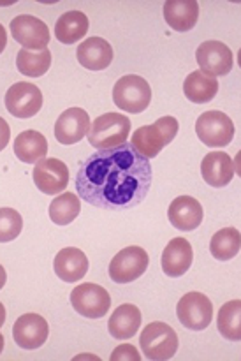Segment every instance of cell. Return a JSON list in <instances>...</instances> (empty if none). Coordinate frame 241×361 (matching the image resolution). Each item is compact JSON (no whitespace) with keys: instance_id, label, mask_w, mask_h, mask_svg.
I'll return each mask as SVG.
<instances>
[{"instance_id":"obj_1","label":"cell","mask_w":241,"mask_h":361,"mask_svg":"<svg viewBox=\"0 0 241 361\" xmlns=\"http://www.w3.org/2000/svg\"><path fill=\"white\" fill-rule=\"evenodd\" d=\"M150 187V161L130 143L97 150L76 175L78 196L102 210H130L144 201Z\"/></svg>"},{"instance_id":"obj_2","label":"cell","mask_w":241,"mask_h":361,"mask_svg":"<svg viewBox=\"0 0 241 361\" xmlns=\"http://www.w3.org/2000/svg\"><path fill=\"white\" fill-rule=\"evenodd\" d=\"M180 123L175 116H162L152 126L140 127L130 137V145L140 152L143 157L154 159L162 152L166 145L176 137Z\"/></svg>"},{"instance_id":"obj_3","label":"cell","mask_w":241,"mask_h":361,"mask_svg":"<svg viewBox=\"0 0 241 361\" xmlns=\"http://www.w3.org/2000/svg\"><path fill=\"white\" fill-rule=\"evenodd\" d=\"M130 133V120L122 113H106L90 123L88 141L97 150H109L127 143Z\"/></svg>"},{"instance_id":"obj_4","label":"cell","mask_w":241,"mask_h":361,"mask_svg":"<svg viewBox=\"0 0 241 361\" xmlns=\"http://www.w3.org/2000/svg\"><path fill=\"white\" fill-rule=\"evenodd\" d=\"M113 101L116 108L127 113H141L150 106L152 88L144 78L127 74L113 87Z\"/></svg>"},{"instance_id":"obj_5","label":"cell","mask_w":241,"mask_h":361,"mask_svg":"<svg viewBox=\"0 0 241 361\" xmlns=\"http://www.w3.org/2000/svg\"><path fill=\"white\" fill-rule=\"evenodd\" d=\"M140 344L148 360L166 361L171 360L178 351V335L169 324L155 321L141 331Z\"/></svg>"},{"instance_id":"obj_6","label":"cell","mask_w":241,"mask_h":361,"mask_svg":"<svg viewBox=\"0 0 241 361\" xmlns=\"http://www.w3.org/2000/svg\"><path fill=\"white\" fill-rule=\"evenodd\" d=\"M70 303L80 316L88 317V319H101L111 307V296L102 286L85 282L73 289Z\"/></svg>"},{"instance_id":"obj_7","label":"cell","mask_w":241,"mask_h":361,"mask_svg":"<svg viewBox=\"0 0 241 361\" xmlns=\"http://www.w3.org/2000/svg\"><path fill=\"white\" fill-rule=\"evenodd\" d=\"M176 316L180 323L189 330H206L214 319V305H211V300L203 293H187L176 305Z\"/></svg>"},{"instance_id":"obj_8","label":"cell","mask_w":241,"mask_h":361,"mask_svg":"<svg viewBox=\"0 0 241 361\" xmlns=\"http://www.w3.org/2000/svg\"><path fill=\"white\" fill-rule=\"evenodd\" d=\"M148 264H150V257L147 250L137 245L127 247L120 250L109 263V277L116 284H129V282L137 281L147 271Z\"/></svg>"},{"instance_id":"obj_9","label":"cell","mask_w":241,"mask_h":361,"mask_svg":"<svg viewBox=\"0 0 241 361\" xmlns=\"http://www.w3.org/2000/svg\"><path fill=\"white\" fill-rule=\"evenodd\" d=\"M197 137L206 147L221 148L231 143L235 137V123L222 111H204L196 122Z\"/></svg>"},{"instance_id":"obj_10","label":"cell","mask_w":241,"mask_h":361,"mask_svg":"<svg viewBox=\"0 0 241 361\" xmlns=\"http://www.w3.org/2000/svg\"><path fill=\"white\" fill-rule=\"evenodd\" d=\"M6 108L16 118H32L42 108V94L34 83L20 81L6 92Z\"/></svg>"},{"instance_id":"obj_11","label":"cell","mask_w":241,"mask_h":361,"mask_svg":"<svg viewBox=\"0 0 241 361\" xmlns=\"http://www.w3.org/2000/svg\"><path fill=\"white\" fill-rule=\"evenodd\" d=\"M11 34H13L14 41L20 42L28 51L32 49L42 51L49 42V30L44 21L30 16V14H20L14 18L11 21Z\"/></svg>"},{"instance_id":"obj_12","label":"cell","mask_w":241,"mask_h":361,"mask_svg":"<svg viewBox=\"0 0 241 361\" xmlns=\"http://www.w3.org/2000/svg\"><path fill=\"white\" fill-rule=\"evenodd\" d=\"M32 178L42 194L56 196L63 192L69 183V168L60 159H42L35 162Z\"/></svg>"},{"instance_id":"obj_13","label":"cell","mask_w":241,"mask_h":361,"mask_svg":"<svg viewBox=\"0 0 241 361\" xmlns=\"http://www.w3.org/2000/svg\"><path fill=\"white\" fill-rule=\"evenodd\" d=\"M201 71L211 78L225 76L233 69V51L221 41H204L196 51Z\"/></svg>"},{"instance_id":"obj_14","label":"cell","mask_w":241,"mask_h":361,"mask_svg":"<svg viewBox=\"0 0 241 361\" xmlns=\"http://www.w3.org/2000/svg\"><path fill=\"white\" fill-rule=\"evenodd\" d=\"M48 323L39 314H23L13 326V338L21 349H39L48 341Z\"/></svg>"},{"instance_id":"obj_15","label":"cell","mask_w":241,"mask_h":361,"mask_svg":"<svg viewBox=\"0 0 241 361\" xmlns=\"http://www.w3.org/2000/svg\"><path fill=\"white\" fill-rule=\"evenodd\" d=\"M90 130V116L81 108H69L55 123V137L60 145L80 143Z\"/></svg>"},{"instance_id":"obj_16","label":"cell","mask_w":241,"mask_h":361,"mask_svg":"<svg viewBox=\"0 0 241 361\" xmlns=\"http://www.w3.org/2000/svg\"><path fill=\"white\" fill-rule=\"evenodd\" d=\"M194 261L192 245L187 238H173L162 252V271L168 277H182L189 271Z\"/></svg>"},{"instance_id":"obj_17","label":"cell","mask_w":241,"mask_h":361,"mask_svg":"<svg viewBox=\"0 0 241 361\" xmlns=\"http://www.w3.org/2000/svg\"><path fill=\"white\" fill-rule=\"evenodd\" d=\"M169 222L180 231H194L203 222V207L192 196H178L168 210Z\"/></svg>"},{"instance_id":"obj_18","label":"cell","mask_w":241,"mask_h":361,"mask_svg":"<svg viewBox=\"0 0 241 361\" xmlns=\"http://www.w3.org/2000/svg\"><path fill=\"white\" fill-rule=\"evenodd\" d=\"M53 270L60 281L78 282L87 275L88 257L85 256L83 250L76 249V247H66L55 256Z\"/></svg>"},{"instance_id":"obj_19","label":"cell","mask_w":241,"mask_h":361,"mask_svg":"<svg viewBox=\"0 0 241 361\" xmlns=\"http://www.w3.org/2000/svg\"><path fill=\"white\" fill-rule=\"evenodd\" d=\"M78 62L90 71L108 69L113 62V48L106 39L88 37L78 46Z\"/></svg>"},{"instance_id":"obj_20","label":"cell","mask_w":241,"mask_h":361,"mask_svg":"<svg viewBox=\"0 0 241 361\" xmlns=\"http://www.w3.org/2000/svg\"><path fill=\"white\" fill-rule=\"evenodd\" d=\"M235 173V162L225 152H211L201 162V175L211 187L229 185Z\"/></svg>"},{"instance_id":"obj_21","label":"cell","mask_w":241,"mask_h":361,"mask_svg":"<svg viewBox=\"0 0 241 361\" xmlns=\"http://www.w3.org/2000/svg\"><path fill=\"white\" fill-rule=\"evenodd\" d=\"M166 23L176 32H189L196 27L199 6L196 0H168L164 2Z\"/></svg>"},{"instance_id":"obj_22","label":"cell","mask_w":241,"mask_h":361,"mask_svg":"<svg viewBox=\"0 0 241 361\" xmlns=\"http://www.w3.org/2000/svg\"><path fill=\"white\" fill-rule=\"evenodd\" d=\"M141 321H143L141 310L132 303H123L118 309H115L113 316L109 317L108 330L113 338L127 341L137 334V330L141 328Z\"/></svg>"},{"instance_id":"obj_23","label":"cell","mask_w":241,"mask_h":361,"mask_svg":"<svg viewBox=\"0 0 241 361\" xmlns=\"http://www.w3.org/2000/svg\"><path fill=\"white\" fill-rule=\"evenodd\" d=\"M46 154H48V141L37 130H23L14 140V155L25 164H35L46 159Z\"/></svg>"},{"instance_id":"obj_24","label":"cell","mask_w":241,"mask_h":361,"mask_svg":"<svg viewBox=\"0 0 241 361\" xmlns=\"http://www.w3.org/2000/svg\"><path fill=\"white\" fill-rule=\"evenodd\" d=\"M87 32L88 18L81 11H69L56 20L55 35L56 41H60L62 44H74V42L81 41L87 35Z\"/></svg>"},{"instance_id":"obj_25","label":"cell","mask_w":241,"mask_h":361,"mask_svg":"<svg viewBox=\"0 0 241 361\" xmlns=\"http://www.w3.org/2000/svg\"><path fill=\"white\" fill-rule=\"evenodd\" d=\"M183 92L190 102L204 104V102H210L211 99H215L218 92V81L217 78L204 74L203 71H194L187 76L185 83H183Z\"/></svg>"},{"instance_id":"obj_26","label":"cell","mask_w":241,"mask_h":361,"mask_svg":"<svg viewBox=\"0 0 241 361\" xmlns=\"http://www.w3.org/2000/svg\"><path fill=\"white\" fill-rule=\"evenodd\" d=\"M241 247V235L236 228H224L214 235L210 242L211 256L218 261H229L236 257Z\"/></svg>"},{"instance_id":"obj_27","label":"cell","mask_w":241,"mask_h":361,"mask_svg":"<svg viewBox=\"0 0 241 361\" xmlns=\"http://www.w3.org/2000/svg\"><path fill=\"white\" fill-rule=\"evenodd\" d=\"M51 66V53L49 49L42 51H28V49H20L16 55V67L21 74L28 78H39L48 73Z\"/></svg>"},{"instance_id":"obj_28","label":"cell","mask_w":241,"mask_h":361,"mask_svg":"<svg viewBox=\"0 0 241 361\" xmlns=\"http://www.w3.org/2000/svg\"><path fill=\"white\" fill-rule=\"evenodd\" d=\"M80 196L73 192H63L56 196L49 204V219L56 226H67L80 215Z\"/></svg>"},{"instance_id":"obj_29","label":"cell","mask_w":241,"mask_h":361,"mask_svg":"<svg viewBox=\"0 0 241 361\" xmlns=\"http://www.w3.org/2000/svg\"><path fill=\"white\" fill-rule=\"evenodd\" d=\"M218 331L228 341H241V302L233 300L228 302L218 312Z\"/></svg>"},{"instance_id":"obj_30","label":"cell","mask_w":241,"mask_h":361,"mask_svg":"<svg viewBox=\"0 0 241 361\" xmlns=\"http://www.w3.org/2000/svg\"><path fill=\"white\" fill-rule=\"evenodd\" d=\"M23 229V219L14 208H0V243L13 242Z\"/></svg>"},{"instance_id":"obj_31","label":"cell","mask_w":241,"mask_h":361,"mask_svg":"<svg viewBox=\"0 0 241 361\" xmlns=\"http://www.w3.org/2000/svg\"><path fill=\"white\" fill-rule=\"evenodd\" d=\"M113 360H115V361H123V360L137 361V360H141V356H140V353L136 351V348H134V345L123 344V345H118V348L113 351L111 361Z\"/></svg>"},{"instance_id":"obj_32","label":"cell","mask_w":241,"mask_h":361,"mask_svg":"<svg viewBox=\"0 0 241 361\" xmlns=\"http://www.w3.org/2000/svg\"><path fill=\"white\" fill-rule=\"evenodd\" d=\"M11 140V129H9V123L0 116V152L7 147Z\"/></svg>"},{"instance_id":"obj_33","label":"cell","mask_w":241,"mask_h":361,"mask_svg":"<svg viewBox=\"0 0 241 361\" xmlns=\"http://www.w3.org/2000/svg\"><path fill=\"white\" fill-rule=\"evenodd\" d=\"M6 44H7V32L6 28L2 27V23H0V53L6 49Z\"/></svg>"},{"instance_id":"obj_34","label":"cell","mask_w":241,"mask_h":361,"mask_svg":"<svg viewBox=\"0 0 241 361\" xmlns=\"http://www.w3.org/2000/svg\"><path fill=\"white\" fill-rule=\"evenodd\" d=\"M6 281H7V274H6V270H4L2 264H0V289L6 286Z\"/></svg>"},{"instance_id":"obj_35","label":"cell","mask_w":241,"mask_h":361,"mask_svg":"<svg viewBox=\"0 0 241 361\" xmlns=\"http://www.w3.org/2000/svg\"><path fill=\"white\" fill-rule=\"evenodd\" d=\"M4 323H6V309H4V305L0 303V328H2Z\"/></svg>"},{"instance_id":"obj_36","label":"cell","mask_w":241,"mask_h":361,"mask_svg":"<svg viewBox=\"0 0 241 361\" xmlns=\"http://www.w3.org/2000/svg\"><path fill=\"white\" fill-rule=\"evenodd\" d=\"M2 349H4V337L2 334H0V353H2Z\"/></svg>"}]
</instances>
